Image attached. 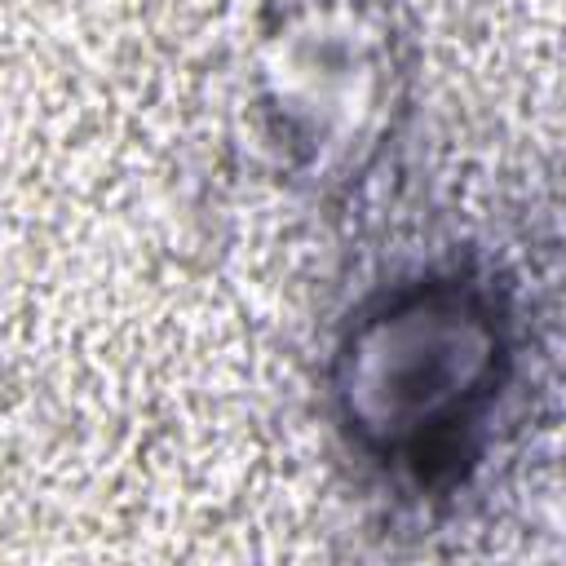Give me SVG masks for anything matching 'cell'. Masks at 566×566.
Returning a JSON list of instances; mask_svg holds the SVG:
<instances>
[{
	"label": "cell",
	"instance_id": "6da1fadb",
	"mask_svg": "<svg viewBox=\"0 0 566 566\" xmlns=\"http://www.w3.org/2000/svg\"><path fill=\"white\" fill-rule=\"evenodd\" d=\"M509 279L442 256L367 287L327 358V411L345 451L407 500L455 495L491 451L522 371Z\"/></svg>",
	"mask_w": 566,
	"mask_h": 566
},
{
	"label": "cell",
	"instance_id": "7a4b0ae2",
	"mask_svg": "<svg viewBox=\"0 0 566 566\" xmlns=\"http://www.w3.org/2000/svg\"><path fill=\"white\" fill-rule=\"evenodd\" d=\"M402 31L385 0H287L265 31L256 111L292 181L363 177L402 111Z\"/></svg>",
	"mask_w": 566,
	"mask_h": 566
}]
</instances>
